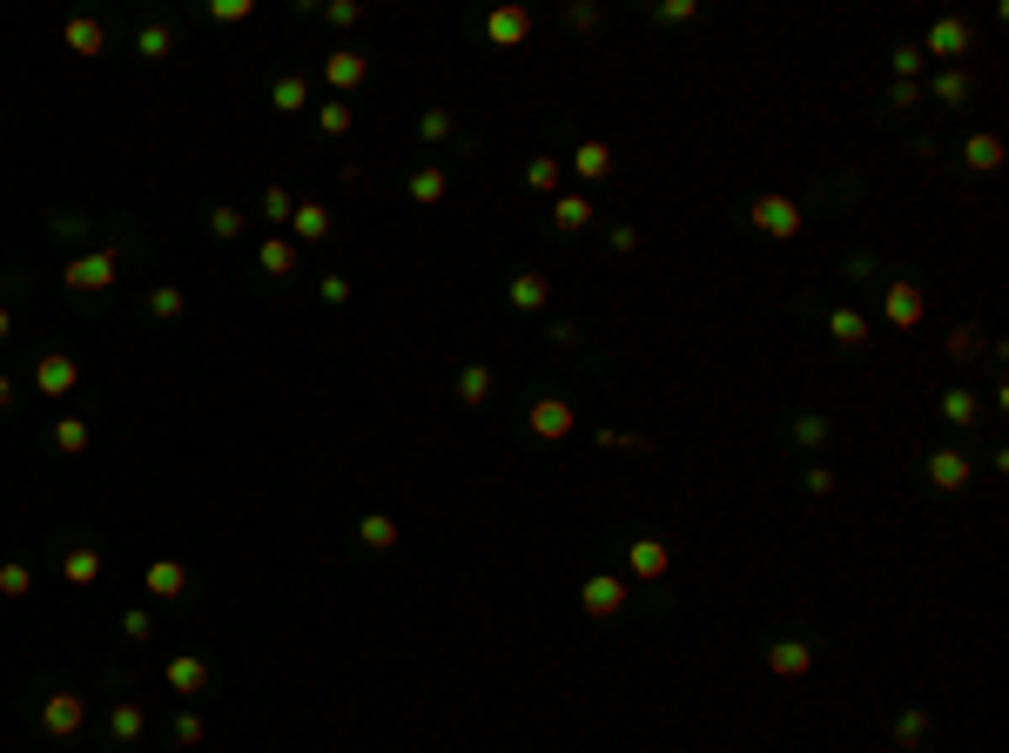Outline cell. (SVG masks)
<instances>
[{"label": "cell", "instance_id": "1", "mask_svg": "<svg viewBox=\"0 0 1009 753\" xmlns=\"http://www.w3.org/2000/svg\"><path fill=\"white\" fill-rule=\"evenodd\" d=\"M969 41H976V34H969V21L962 14H936V27H928L922 34V61H943V68H962V54H969Z\"/></svg>", "mask_w": 1009, "mask_h": 753}, {"label": "cell", "instance_id": "2", "mask_svg": "<svg viewBox=\"0 0 1009 753\" xmlns=\"http://www.w3.org/2000/svg\"><path fill=\"white\" fill-rule=\"evenodd\" d=\"M747 222H754L761 235H774V243H794V235L807 229V222H801V203H794V195H754Z\"/></svg>", "mask_w": 1009, "mask_h": 753}, {"label": "cell", "instance_id": "3", "mask_svg": "<svg viewBox=\"0 0 1009 753\" xmlns=\"http://www.w3.org/2000/svg\"><path fill=\"white\" fill-rule=\"evenodd\" d=\"M114 276H122L114 250H88V256H74V263L61 269V283H68L74 296H101V290H114Z\"/></svg>", "mask_w": 1009, "mask_h": 753}, {"label": "cell", "instance_id": "4", "mask_svg": "<svg viewBox=\"0 0 1009 753\" xmlns=\"http://www.w3.org/2000/svg\"><path fill=\"white\" fill-rule=\"evenodd\" d=\"M162 680H169L175 700H203V693L216 687V666H209L203 653H175V659L162 666Z\"/></svg>", "mask_w": 1009, "mask_h": 753}, {"label": "cell", "instance_id": "5", "mask_svg": "<svg viewBox=\"0 0 1009 753\" xmlns=\"http://www.w3.org/2000/svg\"><path fill=\"white\" fill-rule=\"evenodd\" d=\"M627 579L619 572H593L586 585H579V606H586V619H612V612H627Z\"/></svg>", "mask_w": 1009, "mask_h": 753}, {"label": "cell", "instance_id": "6", "mask_svg": "<svg viewBox=\"0 0 1009 753\" xmlns=\"http://www.w3.org/2000/svg\"><path fill=\"white\" fill-rule=\"evenodd\" d=\"M922 478H928V491H969V451L936 445V451L922 458Z\"/></svg>", "mask_w": 1009, "mask_h": 753}, {"label": "cell", "instance_id": "7", "mask_svg": "<svg viewBox=\"0 0 1009 753\" xmlns=\"http://www.w3.org/2000/svg\"><path fill=\"white\" fill-rule=\"evenodd\" d=\"M767 672H774V680H807V672H814V646L794 640V632L767 640Z\"/></svg>", "mask_w": 1009, "mask_h": 753}, {"label": "cell", "instance_id": "8", "mask_svg": "<svg viewBox=\"0 0 1009 753\" xmlns=\"http://www.w3.org/2000/svg\"><path fill=\"white\" fill-rule=\"evenodd\" d=\"M525 424H532V430H538V438H546V445H559V438H572V430H579V411H572L566 398H532Z\"/></svg>", "mask_w": 1009, "mask_h": 753}, {"label": "cell", "instance_id": "9", "mask_svg": "<svg viewBox=\"0 0 1009 753\" xmlns=\"http://www.w3.org/2000/svg\"><path fill=\"white\" fill-rule=\"evenodd\" d=\"M324 82L337 88V101L351 95V88H364L370 82V54L364 48H337V54H324Z\"/></svg>", "mask_w": 1009, "mask_h": 753}, {"label": "cell", "instance_id": "10", "mask_svg": "<svg viewBox=\"0 0 1009 753\" xmlns=\"http://www.w3.org/2000/svg\"><path fill=\"white\" fill-rule=\"evenodd\" d=\"M82 720H88V700L82 693H48L41 700V727L54 740H74V733H82Z\"/></svg>", "mask_w": 1009, "mask_h": 753}, {"label": "cell", "instance_id": "11", "mask_svg": "<svg viewBox=\"0 0 1009 753\" xmlns=\"http://www.w3.org/2000/svg\"><path fill=\"white\" fill-rule=\"evenodd\" d=\"M74 384H82V364H74L68 350H48L41 364H34V390H41V398H68Z\"/></svg>", "mask_w": 1009, "mask_h": 753}, {"label": "cell", "instance_id": "12", "mask_svg": "<svg viewBox=\"0 0 1009 753\" xmlns=\"http://www.w3.org/2000/svg\"><path fill=\"white\" fill-rule=\"evenodd\" d=\"M485 41L491 48H525L532 41V8H491L485 14Z\"/></svg>", "mask_w": 1009, "mask_h": 753}, {"label": "cell", "instance_id": "13", "mask_svg": "<svg viewBox=\"0 0 1009 753\" xmlns=\"http://www.w3.org/2000/svg\"><path fill=\"white\" fill-rule=\"evenodd\" d=\"M627 572H633V579H646V585H659V579L673 572L667 538H633V545H627Z\"/></svg>", "mask_w": 1009, "mask_h": 753}, {"label": "cell", "instance_id": "14", "mask_svg": "<svg viewBox=\"0 0 1009 753\" xmlns=\"http://www.w3.org/2000/svg\"><path fill=\"white\" fill-rule=\"evenodd\" d=\"M61 41H68V54L95 61V54H108V21H95V14H74V21L61 27Z\"/></svg>", "mask_w": 1009, "mask_h": 753}, {"label": "cell", "instance_id": "15", "mask_svg": "<svg viewBox=\"0 0 1009 753\" xmlns=\"http://www.w3.org/2000/svg\"><path fill=\"white\" fill-rule=\"evenodd\" d=\"M882 309H888V324H896V330H915L922 324V290L909 283V276H896V283H888V296H882Z\"/></svg>", "mask_w": 1009, "mask_h": 753}, {"label": "cell", "instance_id": "16", "mask_svg": "<svg viewBox=\"0 0 1009 753\" xmlns=\"http://www.w3.org/2000/svg\"><path fill=\"white\" fill-rule=\"evenodd\" d=\"M828 337H835V350H868V316L855 303H835L828 309Z\"/></svg>", "mask_w": 1009, "mask_h": 753}, {"label": "cell", "instance_id": "17", "mask_svg": "<svg viewBox=\"0 0 1009 753\" xmlns=\"http://www.w3.org/2000/svg\"><path fill=\"white\" fill-rule=\"evenodd\" d=\"M142 733H148V706H142V700H114V706H108V740H114V746H135Z\"/></svg>", "mask_w": 1009, "mask_h": 753}, {"label": "cell", "instance_id": "18", "mask_svg": "<svg viewBox=\"0 0 1009 753\" xmlns=\"http://www.w3.org/2000/svg\"><path fill=\"white\" fill-rule=\"evenodd\" d=\"M269 108H277V114H303V108H309V74L283 68L277 82H269Z\"/></svg>", "mask_w": 1009, "mask_h": 753}, {"label": "cell", "instance_id": "19", "mask_svg": "<svg viewBox=\"0 0 1009 753\" xmlns=\"http://www.w3.org/2000/svg\"><path fill=\"white\" fill-rule=\"evenodd\" d=\"M572 175H579V182H606V175H612V148H606L599 135H586V142L572 148Z\"/></svg>", "mask_w": 1009, "mask_h": 753}, {"label": "cell", "instance_id": "20", "mask_svg": "<svg viewBox=\"0 0 1009 753\" xmlns=\"http://www.w3.org/2000/svg\"><path fill=\"white\" fill-rule=\"evenodd\" d=\"M142 585L155 592V599H182V592H189V566H182V559H155V566L142 572Z\"/></svg>", "mask_w": 1009, "mask_h": 753}, {"label": "cell", "instance_id": "21", "mask_svg": "<svg viewBox=\"0 0 1009 753\" xmlns=\"http://www.w3.org/2000/svg\"><path fill=\"white\" fill-rule=\"evenodd\" d=\"M962 162H969V169H976V175H989V169H1002V135H996V129H976V135H969V142H962Z\"/></svg>", "mask_w": 1009, "mask_h": 753}, {"label": "cell", "instance_id": "22", "mask_svg": "<svg viewBox=\"0 0 1009 753\" xmlns=\"http://www.w3.org/2000/svg\"><path fill=\"white\" fill-rule=\"evenodd\" d=\"M504 296H512V309H525V316H532V309H546V303H552V283H546L538 269H519V276H512V290H504Z\"/></svg>", "mask_w": 1009, "mask_h": 753}, {"label": "cell", "instance_id": "23", "mask_svg": "<svg viewBox=\"0 0 1009 753\" xmlns=\"http://www.w3.org/2000/svg\"><path fill=\"white\" fill-rule=\"evenodd\" d=\"M61 579H68V585H95V579H101V545H88V538H82V545H68Z\"/></svg>", "mask_w": 1009, "mask_h": 753}, {"label": "cell", "instance_id": "24", "mask_svg": "<svg viewBox=\"0 0 1009 753\" xmlns=\"http://www.w3.org/2000/svg\"><path fill=\"white\" fill-rule=\"evenodd\" d=\"M888 740H896L902 753H915V746H928V713L922 706H902L896 720H888Z\"/></svg>", "mask_w": 1009, "mask_h": 753}, {"label": "cell", "instance_id": "25", "mask_svg": "<svg viewBox=\"0 0 1009 753\" xmlns=\"http://www.w3.org/2000/svg\"><path fill=\"white\" fill-rule=\"evenodd\" d=\"M828 438H835V430H828L822 411H794V424H788V445H794V451H822Z\"/></svg>", "mask_w": 1009, "mask_h": 753}, {"label": "cell", "instance_id": "26", "mask_svg": "<svg viewBox=\"0 0 1009 753\" xmlns=\"http://www.w3.org/2000/svg\"><path fill=\"white\" fill-rule=\"evenodd\" d=\"M552 229H559V235L593 229V195H559V203H552Z\"/></svg>", "mask_w": 1009, "mask_h": 753}, {"label": "cell", "instance_id": "27", "mask_svg": "<svg viewBox=\"0 0 1009 753\" xmlns=\"http://www.w3.org/2000/svg\"><path fill=\"white\" fill-rule=\"evenodd\" d=\"M357 545L364 551H391L398 545V519H391V511H364V519H357Z\"/></svg>", "mask_w": 1009, "mask_h": 753}, {"label": "cell", "instance_id": "28", "mask_svg": "<svg viewBox=\"0 0 1009 753\" xmlns=\"http://www.w3.org/2000/svg\"><path fill=\"white\" fill-rule=\"evenodd\" d=\"M135 54H142V61H169V54H175V27L142 21V27H135Z\"/></svg>", "mask_w": 1009, "mask_h": 753}, {"label": "cell", "instance_id": "29", "mask_svg": "<svg viewBox=\"0 0 1009 753\" xmlns=\"http://www.w3.org/2000/svg\"><path fill=\"white\" fill-rule=\"evenodd\" d=\"M458 404H464V411H485V404H491V371H485V364H464V371H458Z\"/></svg>", "mask_w": 1009, "mask_h": 753}, {"label": "cell", "instance_id": "30", "mask_svg": "<svg viewBox=\"0 0 1009 753\" xmlns=\"http://www.w3.org/2000/svg\"><path fill=\"white\" fill-rule=\"evenodd\" d=\"M324 235H330L324 203H296V216H290V243H324Z\"/></svg>", "mask_w": 1009, "mask_h": 753}, {"label": "cell", "instance_id": "31", "mask_svg": "<svg viewBox=\"0 0 1009 753\" xmlns=\"http://www.w3.org/2000/svg\"><path fill=\"white\" fill-rule=\"evenodd\" d=\"M928 95H936L943 108H962L969 95H976V74H969V68H943V74H936V88H928Z\"/></svg>", "mask_w": 1009, "mask_h": 753}, {"label": "cell", "instance_id": "32", "mask_svg": "<svg viewBox=\"0 0 1009 753\" xmlns=\"http://www.w3.org/2000/svg\"><path fill=\"white\" fill-rule=\"evenodd\" d=\"M256 269H263V276H290V269H296V243H290V235H263Z\"/></svg>", "mask_w": 1009, "mask_h": 753}, {"label": "cell", "instance_id": "33", "mask_svg": "<svg viewBox=\"0 0 1009 753\" xmlns=\"http://www.w3.org/2000/svg\"><path fill=\"white\" fill-rule=\"evenodd\" d=\"M943 417H949L956 430H969V424L983 417V404H976V390H969V384H949V390H943Z\"/></svg>", "mask_w": 1009, "mask_h": 753}, {"label": "cell", "instance_id": "34", "mask_svg": "<svg viewBox=\"0 0 1009 753\" xmlns=\"http://www.w3.org/2000/svg\"><path fill=\"white\" fill-rule=\"evenodd\" d=\"M404 189H411V203H417V209H438L451 182H445V169H417V175H411Z\"/></svg>", "mask_w": 1009, "mask_h": 753}, {"label": "cell", "instance_id": "35", "mask_svg": "<svg viewBox=\"0 0 1009 753\" xmlns=\"http://www.w3.org/2000/svg\"><path fill=\"white\" fill-rule=\"evenodd\" d=\"M290 216H296V195H290L283 182H269V189H263V222H269V235H277Z\"/></svg>", "mask_w": 1009, "mask_h": 753}, {"label": "cell", "instance_id": "36", "mask_svg": "<svg viewBox=\"0 0 1009 753\" xmlns=\"http://www.w3.org/2000/svg\"><path fill=\"white\" fill-rule=\"evenodd\" d=\"M182 309H189V296H182L175 283H155V290H148V316H155V324H175Z\"/></svg>", "mask_w": 1009, "mask_h": 753}, {"label": "cell", "instance_id": "37", "mask_svg": "<svg viewBox=\"0 0 1009 753\" xmlns=\"http://www.w3.org/2000/svg\"><path fill=\"white\" fill-rule=\"evenodd\" d=\"M54 451L61 458H82L88 451V424L82 417H54Z\"/></svg>", "mask_w": 1009, "mask_h": 753}, {"label": "cell", "instance_id": "38", "mask_svg": "<svg viewBox=\"0 0 1009 753\" xmlns=\"http://www.w3.org/2000/svg\"><path fill=\"white\" fill-rule=\"evenodd\" d=\"M525 189L532 195H552L559 189V155H532V162H525Z\"/></svg>", "mask_w": 1009, "mask_h": 753}, {"label": "cell", "instance_id": "39", "mask_svg": "<svg viewBox=\"0 0 1009 753\" xmlns=\"http://www.w3.org/2000/svg\"><path fill=\"white\" fill-rule=\"evenodd\" d=\"M317 122H324V135H351V129H357V108H351V101H324Z\"/></svg>", "mask_w": 1009, "mask_h": 753}, {"label": "cell", "instance_id": "40", "mask_svg": "<svg viewBox=\"0 0 1009 753\" xmlns=\"http://www.w3.org/2000/svg\"><path fill=\"white\" fill-rule=\"evenodd\" d=\"M27 592H34V572L21 559H8V566H0V599H27Z\"/></svg>", "mask_w": 1009, "mask_h": 753}, {"label": "cell", "instance_id": "41", "mask_svg": "<svg viewBox=\"0 0 1009 753\" xmlns=\"http://www.w3.org/2000/svg\"><path fill=\"white\" fill-rule=\"evenodd\" d=\"M169 740H175V746H203V740H209L203 713H175V720H169Z\"/></svg>", "mask_w": 1009, "mask_h": 753}, {"label": "cell", "instance_id": "42", "mask_svg": "<svg viewBox=\"0 0 1009 753\" xmlns=\"http://www.w3.org/2000/svg\"><path fill=\"white\" fill-rule=\"evenodd\" d=\"M209 235H216V243H236V235H243V209L216 203V209H209Z\"/></svg>", "mask_w": 1009, "mask_h": 753}, {"label": "cell", "instance_id": "43", "mask_svg": "<svg viewBox=\"0 0 1009 753\" xmlns=\"http://www.w3.org/2000/svg\"><path fill=\"white\" fill-rule=\"evenodd\" d=\"M653 21H659V27H686V21H701V0H659Z\"/></svg>", "mask_w": 1009, "mask_h": 753}, {"label": "cell", "instance_id": "44", "mask_svg": "<svg viewBox=\"0 0 1009 753\" xmlns=\"http://www.w3.org/2000/svg\"><path fill=\"white\" fill-rule=\"evenodd\" d=\"M250 14H256V0H209V21L216 27H243Z\"/></svg>", "mask_w": 1009, "mask_h": 753}, {"label": "cell", "instance_id": "45", "mask_svg": "<svg viewBox=\"0 0 1009 753\" xmlns=\"http://www.w3.org/2000/svg\"><path fill=\"white\" fill-rule=\"evenodd\" d=\"M417 142H451V108H424L417 114Z\"/></svg>", "mask_w": 1009, "mask_h": 753}, {"label": "cell", "instance_id": "46", "mask_svg": "<svg viewBox=\"0 0 1009 753\" xmlns=\"http://www.w3.org/2000/svg\"><path fill=\"white\" fill-rule=\"evenodd\" d=\"M599 21H606V8H599V0H572V8H566V27H572V34H593Z\"/></svg>", "mask_w": 1009, "mask_h": 753}, {"label": "cell", "instance_id": "47", "mask_svg": "<svg viewBox=\"0 0 1009 753\" xmlns=\"http://www.w3.org/2000/svg\"><path fill=\"white\" fill-rule=\"evenodd\" d=\"M888 68H896V82H915V74H922V48H915V41H902L896 54H888Z\"/></svg>", "mask_w": 1009, "mask_h": 753}, {"label": "cell", "instance_id": "48", "mask_svg": "<svg viewBox=\"0 0 1009 753\" xmlns=\"http://www.w3.org/2000/svg\"><path fill=\"white\" fill-rule=\"evenodd\" d=\"M122 640H135V646H142V640H155V612H148V606L122 612Z\"/></svg>", "mask_w": 1009, "mask_h": 753}, {"label": "cell", "instance_id": "49", "mask_svg": "<svg viewBox=\"0 0 1009 753\" xmlns=\"http://www.w3.org/2000/svg\"><path fill=\"white\" fill-rule=\"evenodd\" d=\"M324 21L330 27H357L364 21V0H324Z\"/></svg>", "mask_w": 1009, "mask_h": 753}, {"label": "cell", "instance_id": "50", "mask_svg": "<svg viewBox=\"0 0 1009 753\" xmlns=\"http://www.w3.org/2000/svg\"><path fill=\"white\" fill-rule=\"evenodd\" d=\"M888 108H896V114L922 108V82H888Z\"/></svg>", "mask_w": 1009, "mask_h": 753}, {"label": "cell", "instance_id": "51", "mask_svg": "<svg viewBox=\"0 0 1009 753\" xmlns=\"http://www.w3.org/2000/svg\"><path fill=\"white\" fill-rule=\"evenodd\" d=\"M606 243H612V256H633V250H640V229H633V222H612Z\"/></svg>", "mask_w": 1009, "mask_h": 753}, {"label": "cell", "instance_id": "52", "mask_svg": "<svg viewBox=\"0 0 1009 753\" xmlns=\"http://www.w3.org/2000/svg\"><path fill=\"white\" fill-rule=\"evenodd\" d=\"M801 485H807V498H828V491H835V471H828V464H807Z\"/></svg>", "mask_w": 1009, "mask_h": 753}, {"label": "cell", "instance_id": "53", "mask_svg": "<svg viewBox=\"0 0 1009 753\" xmlns=\"http://www.w3.org/2000/svg\"><path fill=\"white\" fill-rule=\"evenodd\" d=\"M976 350H983L976 330H949V356H956V364H962V356H976Z\"/></svg>", "mask_w": 1009, "mask_h": 753}, {"label": "cell", "instance_id": "54", "mask_svg": "<svg viewBox=\"0 0 1009 753\" xmlns=\"http://www.w3.org/2000/svg\"><path fill=\"white\" fill-rule=\"evenodd\" d=\"M317 290H324V303L337 309V303H351V276H324V283H317Z\"/></svg>", "mask_w": 1009, "mask_h": 753}, {"label": "cell", "instance_id": "55", "mask_svg": "<svg viewBox=\"0 0 1009 753\" xmlns=\"http://www.w3.org/2000/svg\"><path fill=\"white\" fill-rule=\"evenodd\" d=\"M599 445H619V451H646V438H633V430H599Z\"/></svg>", "mask_w": 1009, "mask_h": 753}, {"label": "cell", "instance_id": "56", "mask_svg": "<svg viewBox=\"0 0 1009 753\" xmlns=\"http://www.w3.org/2000/svg\"><path fill=\"white\" fill-rule=\"evenodd\" d=\"M841 276H848V283H868V276H875V256H848Z\"/></svg>", "mask_w": 1009, "mask_h": 753}, {"label": "cell", "instance_id": "57", "mask_svg": "<svg viewBox=\"0 0 1009 753\" xmlns=\"http://www.w3.org/2000/svg\"><path fill=\"white\" fill-rule=\"evenodd\" d=\"M0 411H14V377H0Z\"/></svg>", "mask_w": 1009, "mask_h": 753}, {"label": "cell", "instance_id": "58", "mask_svg": "<svg viewBox=\"0 0 1009 753\" xmlns=\"http://www.w3.org/2000/svg\"><path fill=\"white\" fill-rule=\"evenodd\" d=\"M8 337H14V316H8V309H0V343H8Z\"/></svg>", "mask_w": 1009, "mask_h": 753}]
</instances>
